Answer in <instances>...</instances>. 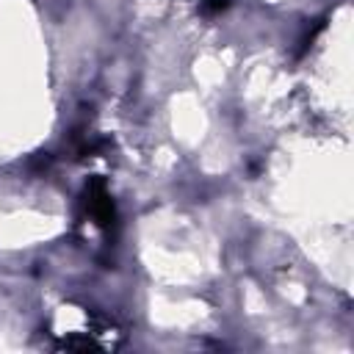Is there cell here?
I'll return each instance as SVG.
<instances>
[{"label":"cell","instance_id":"cell-1","mask_svg":"<svg viewBox=\"0 0 354 354\" xmlns=\"http://www.w3.org/2000/svg\"><path fill=\"white\" fill-rule=\"evenodd\" d=\"M86 210H88V216L100 227H111L116 221V210H113L111 194H108V188H105L102 180H91L86 185Z\"/></svg>","mask_w":354,"mask_h":354},{"label":"cell","instance_id":"cell-2","mask_svg":"<svg viewBox=\"0 0 354 354\" xmlns=\"http://www.w3.org/2000/svg\"><path fill=\"white\" fill-rule=\"evenodd\" d=\"M230 6V0H202V11L213 14V11H224Z\"/></svg>","mask_w":354,"mask_h":354}]
</instances>
